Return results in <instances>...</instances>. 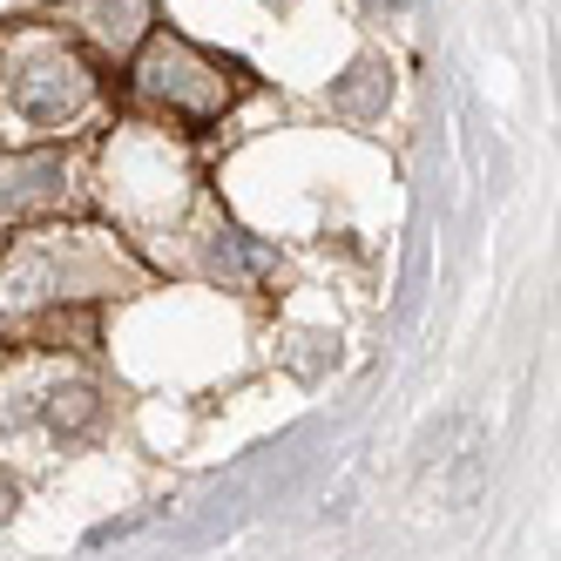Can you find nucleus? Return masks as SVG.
I'll use <instances>...</instances> for the list:
<instances>
[{
  "mask_svg": "<svg viewBox=\"0 0 561 561\" xmlns=\"http://www.w3.org/2000/svg\"><path fill=\"white\" fill-rule=\"evenodd\" d=\"M136 89L156 95L170 115H183V123H204V115H217L230 102V82L224 68L210 55H196L190 42H156L142 61H136Z\"/></svg>",
  "mask_w": 561,
  "mask_h": 561,
  "instance_id": "1",
  "label": "nucleus"
},
{
  "mask_svg": "<svg viewBox=\"0 0 561 561\" xmlns=\"http://www.w3.org/2000/svg\"><path fill=\"white\" fill-rule=\"evenodd\" d=\"M55 196H61V163L55 156H14V163H0V224L48 210Z\"/></svg>",
  "mask_w": 561,
  "mask_h": 561,
  "instance_id": "3",
  "label": "nucleus"
},
{
  "mask_svg": "<svg viewBox=\"0 0 561 561\" xmlns=\"http://www.w3.org/2000/svg\"><path fill=\"white\" fill-rule=\"evenodd\" d=\"M204 271L217 277V285H251L257 271H271V244H257V237H244V230H217L204 244Z\"/></svg>",
  "mask_w": 561,
  "mask_h": 561,
  "instance_id": "4",
  "label": "nucleus"
},
{
  "mask_svg": "<svg viewBox=\"0 0 561 561\" xmlns=\"http://www.w3.org/2000/svg\"><path fill=\"white\" fill-rule=\"evenodd\" d=\"M373 8H399V0H373Z\"/></svg>",
  "mask_w": 561,
  "mask_h": 561,
  "instance_id": "6",
  "label": "nucleus"
},
{
  "mask_svg": "<svg viewBox=\"0 0 561 561\" xmlns=\"http://www.w3.org/2000/svg\"><path fill=\"white\" fill-rule=\"evenodd\" d=\"M89 21H95V34H102V42L129 48L136 34H142V0H89Z\"/></svg>",
  "mask_w": 561,
  "mask_h": 561,
  "instance_id": "5",
  "label": "nucleus"
},
{
  "mask_svg": "<svg viewBox=\"0 0 561 561\" xmlns=\"http://www.w3.org/2000/svg\"><path fill=\"white\" fill-rule=\"evenodd\" d=\"M89 95H95V82H89V68L75 61V55L27 61L14 75V89H8L14 115H21V123H34V129H68L75 115L89 108Z\"/></svg>",
  "mask_w": 561,
  "mask_h": 561,
  "instance_id": "2",
  "label": "nucleus"
}]
</instances>
